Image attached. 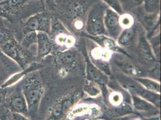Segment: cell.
Returning a JSON list of instances; mask_svg holds the SVG:
<instances>
[{"mask_svg": "<svg viewBox=\"0 0 161 120\" xmlns=\"http://www.w3.org/2000/svg\"><path fill=\"white\" fill-rule=\"evenodd\" d=\"M156 14H147V15L143 17L142 20V24L148 31H150L152 28H154L153 27L156 25L155 22L156 21Z\"/></svg>", "mask_w": 161, "mask_h": 120, "instance_id": "obj_23", "label": "cell"}, {"mask_svg": "<svg viewBox=\"0 0 161 120\" xmlns=\"http://www.w3.org/2000/svg\"><path fill=\"white\" fill-rule=\"evenodd\" d=\"M4 104L6 105L9 111L21 113L29 118L27 102L22 91H16L12 94L7 99H6Z\"/></svg>", "mask_w": 161, "mask_h": 120, "instance_id": "obj_11", "label": "cell"}, {"mask_svg": "<svg viewBox=\"0 0 161 120\" xmlns=\"http://www.w3.org/2000/svg\"><path fill=\"white\" fill-rule=\"evenodd\" d=\"M135 33L136 30L134 25L122 30L116 40L117 44L122 48L128 46L134 39Z\"/></svg>", "mask_w": 161, "mask_h": 120, "instance_id": "obj_17", "label": "cell"}, {"mask_svg": "<svg viewBox=\"0 0 161 120\" xmlns=\"http://www.w3.org/2000/svg\"><path fill=\"white\" fill-rule=\"evenodd\" d=\"M40 68H42V66L40 64H38L36 63H32L31 65L26 67L25 69H23L22 71L20 73L15 74L12 77H11L2 85V87L4 88H6L7 87H10L14 84L15 83L18 82L20 79L24 78L27 74L31 73L33 71L37 70L38 69H40Z\"/></svg>", "mask_w": 161, "mask_h": 120, "instance_id": "obj_15", "label": "cell"}, {"mask_svg": "<svg viewBox=\"0 0 161 120\" xmlns=\"http://www.w3.org/2000/svg\"><path fill=\"white\" fill-rule=\"evenodd\" d=\"M120 23L122 30H123L134 26V19L133 17L130 14H121L120 16Z\"/></svg>", "mask_w": 161, "mask_h": 120, "instance_id": "obj_24", "label": "cell"}, {"mask_svg": "<svg viewBox=\"0 0 161 120\" xmlns=\"http://www.w3.org/2000/svg\"><path fill=\"white\" fill-rule=\"evenodd\" d=\"M87 80L93 81L100 87H104L108 82V76L96 67L87 53H84Z\"/></svg>", "mask_w": 161, "mask_h": 120, "instance_id": "obj_10", "label": "cell"}, {"mask_svg": "<svg viewBox=\"0 0 161 120\" xmlns=\"http://www.w3.org/2000/svg\"><path fill=\"white\" fill-rule=\"evenodd\" d=\"M80 97V91H75L64 96L52 107L47 120H60L64 118Z\"/></svg>", "mask_w": 161, "mask_h": 120, "instance_id": "obj_4", "label": "cell"}, {"mask_svg": "<svg viewBox=\"0 0 161 120\" xmlns=\"http://www.w3.org/2000/svg\"><path fill=\"white\" fill-rule=\"evenodd\" d=\"M0 51L14 60L22 69L28 67L32 55L25 49L12 34L0 24Z\"/></svg>", "mask_w": 161, "mask_h": 120, "instance_id": "obj_1", "label": "cell"}, {"mask_svg": "<svg viewBox=\"0 0 161 120\" xmlns=\"http://www.w3.org/2000/svg\"><path fill=\"white\" fill-rule=\"evenodd\" d=\"M105 3H106L109 8L113 9L119 14H122L123 10L121 6L120 2L119 0H102Z\"/></svg>", "mask_w": 161, "mask_h": 120, "instance_id": "obj_25", "label": "cell"}, {"mask_svg": "<svg viewBox=\"0 0 161 120\" xmlns=\"http://www.w3.org/2000/svg\"><path fill=\"white\" fill-rule=\"evenodd\" d=\"M7 90L6 88L0 87V104H4L6 100Z\"/></svg>", "mask_w": 161, "mask_h": 120, "instance_id": "obj_27", "label": "cell"}, {"mask_svg": "<svg viewBox=\"0 0 161 120\" xmlns=\"http://www.w3.org/2000/svg\"><path fill=\"white\" fill-rule=\"evenodd\" d=\"M132 97V101L135 109L140 112H153L156 111V107L147 100H144L141 97L135 95L134 94L130 93Z\"/></svg>", "mask_w": 161, "mask_h": 120, "instance_id": "obj_19", "label": "cell"}, {"mask_svg": "<svg viewBox=\"0 0 161 120\" xmlns=\"http://www.w3.org/2000/svg\"><path fill=\"white\" fill-rule=\"evenodd\" d=\"M120 16V14L109 7L106 9L104 15V25L107 35L115 40L122 31Z\"/></svg>", "mask_w": 161, "mask_h": 120, "instance_id": "obj_7", "label": "cell"}, {"mask_svg": "<svg viewBox=\"0 0 161 120\" xmlns=\"http://www.w3.org/2000/svg\"><path fill=\"white\" fill-rule=\"evenodd\" d=\"M28 0H0V17L9 20L16 19Z\"/></svg>", "mask_w": 161, "mask_h": 120, "instance_id": "obj_8", "label": "cell"}, {"mask_svg": "<svg viewBox=\"0 0 161 120\" xmlns=\"http://www.w3.org/2000/svg\"><path fill=\"white\" fill-rule=\"evenodd\" d=\"M84 36H86L88 39L93 40L95 43H96L103 49L108 51H111L114 53H121L129 57L127 52L117 44L116 40L109 37L107 35L93 36L84 34Z\"/></svg>", "mask_w": 161, "mask_h": 120, "instance_id": "obj_12", "label": "cell"}, {"mask_svg": "<svg viewBox=\"0 0 161 120\" xmlns=\"http://www.w3.org/2000/svg\"><path fill=\"white\" fill-rule=\"evenodd\" d=\"M154 120V119L152 118V119H135V120Z\"/></svg>", "mask_w": 161, "mask_h": 120, "instance_id": "obj_30", "label": "cell"}, {"mask_svg": "<svg viewBox=\"0 0 161 120\" xmlns=\"http://www.w3.org/2000/svg\"><path fill=\"white\" fill-rule=\"evenodd\" d=\"M144 9L147 14H156L160 7V0H143Z\"/></svg>", "mask_w": 161, "mask_h": 120, "instance_id": "obj_21", "label": "cell"}, {"mask_svg": "<svg viewBox=\"0 0 161 120\" xmlns=\"http://www.w3.org/2000/svg\"><path fill=\"white\" fill-rule=\"evenodd\" d=\"M51 31V20L47 14L41 13L30 17L25 22L23 27V33L45 32L49 33Z\"/></svg>", "mask_w": 161, "mask_h": 120, "instance_id": "obj_6", "label": "cell"}, {"mask_svg": "<svg viewBox=\"0 0 161 120\" xmlns=\"http://www.w3.org/2000/svg\"><path fill=\"white\" fill-rule=\"evenodd\" d=\"M134 79L148 91L154 93H161V84L159 81L144 76L134 78Z\"/></svg>", "mask_w": 161, "mask_h": 120, "instance_id": "obj_18", "label": "cell"}, {"mask_svg": "<svg viewBox=\"0 0 161 120\" xmlns=\"http://www.w3.org/2000/svg\"><path fill=\"white\" fill-rule=\"evenodd\" d=\"M54 64L62 74H67L77 64V53L72 48H67L58 52L54 58Z\"/></svg>", "mask_w": 161, "mask_h": 120, "instance_id": "obj_5", "label": "cell"}, {"mask_svg": "<svg viewBox=\"0 0 161 120\" xmlns=\"http://www.w3.org/2000/svg\"><path fill=\"white\" fill-rule=\"evenodd\" d=\"M134 3H135L136 5H139L141 4L143 1V0H132Z\"/></svg>", "mask_w": 161, "mask_h": 120, "instance_id": "obj_29", "label": "cell"}, {"mask_svg": "<svg viewBox=\"0 0 161 120\" xmlns=\"http://www.w3.org/2000/svg\"><path fill=\"white\" fill-rule=\"evenodd\" d=\"M139 49L142 57L149 62H156V58L152 51V47L146 37L142 35L140 38L138 43Z\"/></svg>", "mask_w": 161, "mask_h": 120, "instance_id": "obj_16", "label": "cell"}, {"mask_svg": "<svg viewBox=\"0 0 161 120\" xmlns=\"http://www.w3.org/2000/svg\"><path fill=\"white\" fill-rule=\"evenodd\" d=\"M22 93L27 102L29 116L35 117L44 93V88L40 79L34 75L28 77L22 85Z\"/></svg>", "mask_w": 161, "mask_h": 120, "instance_id": "obj_2", "label": "cell"}, {"mask_svg": "<svg viewBox=\"0 0 161 120\" xmlns=\"http://www.w3.org/2000/svg\"><path fill=\"white\" fill-rule=\"evenodd\" d=\"M7 115L9 120H31L28 117L21 113L12 112L8 111Z\"/></svg>", "mask_w": 161, "mask_h": 120, "instance_id": "obj_26", "label": "cell"}, {"mask_svg": "<svg viewBox=\"0 0 161 120\" xmlns=\"http://www.w3.org/2000/svg\"><path fill=\"white\" fill-rule=\"evenodd\" d=\"M83 90L85 93L91 97H97L100 96L102 93L101 87L96 83L91 80H87L84 86Z\"/></svg>", "mask_w": 161, "mask_h": 120, "instance_id": "obj_20", "label": "cell"}, {"mask_svg": "<svg viewBox=\"0 0 161 120\" xmlns=\"http://www.w3.org/2000/svg\"><path fill=\"white\" fill-rule=\"evenodd\" d=\"M0 120H9L7 113L6 114H2L0 117Z\"/></svg>", "mask_w": 161, "mask_h": 120, "instance_id": "obj_28", "label": "cell"}, {"mask_svg": "<svg viewBox=\"0 0 161 120\" xmlns=\"http://www.w3.org/2000/svg\"><path fill=\"white\" fill-rule=\"evenodd\" d=\"M126 88L130 91V93L134 94L142 99L147 100L148 102L153 104L158 109L160 107L161 95L159 94L154 93L150 91H148L140 84H133L131 85H129Z\"/></svg>", "mask_w": 161, "mask_h": 120, "instance_id": "obj_13", "label": "cell"}, {"mask_svg": "<svg viewBox=\"0 0 161 120\" xmlns=\"http://www.w3.org/2000/svg\"><path fill=\"white\" fill-rule=\"evenodd\" d=\"M37 57L38 59H42L49 55L53 51V43L48 33L45 32H37Z\"/></svg>", "mask_w": 161, "mask_h": 120, "instance_id": "obj_14", "label": "cell"}, {"mask_svg": "<svg viewBox=\"0 0 161 120\" xmlns=\"http://www.w3.org/2000/svg\"><path fill=\"white\" fill-rule=\"evenodd\" d=\"M37 41V32H30L24 34L21 45L28 49L32 44L36 43Z\"/></svg>", "mask_w": 161, "mask_h": 120, "instance_id": "obj_22", "label": "cell"}, {"mask_svg": "<svg viewBox=\"0 0 161 120\" xmlns=\"http://www.w3.org/2000/svg\"><path fill=\"white\" fill-rule=\"evenodd\" d=\"M107 8V7L101 3H97L92 7L88 14L86 24L88 35L93 36L107 35L104 25V15Z\"/></svg>", "mask_w": 161, "mask_h": 120, "instance_id": "obj_3", "label": "cell"}, {"mask_svg": "<svg viewBox=\"0 0 161 120\" xmlns=\"http://www.w3.org/2000/svg\"><path fill=\"white\" fill-rule=\"evenodd\" d=\"M123 55V54L115 53L113 56L111 57L112 60L115 65L118 67L121 71L133 78H139L144 76L143 72L138 67L126 59Z\"/></svg>", "mask_w": 161, "mask_h": 120, "instance_id": "obj_9", "label": "cell"}]
</instances>
